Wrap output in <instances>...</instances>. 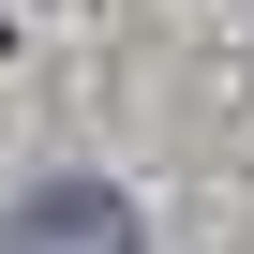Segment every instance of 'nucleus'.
I'll return each instance as SVG.
<instances>
[{
    "label": "nucleus",
    "instance_id": "nucleus-1",
    "mask_svg": "<svg viewBox=\"0 0 254 254\" xmlns=\"http://www.w3.org/2000/svg\"><path fill=\"white\" fill-rule=\"evenodd\" d=\"M0 254H135V209H120L105 180H30L15 209H0Z\"/></svg>",
    "mask_w": 254,
    "mask_h": 254
}]
</instances>
